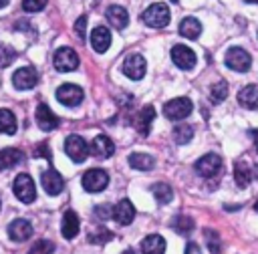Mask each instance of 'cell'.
I'll list each match as a JSON object with an SVG mask.
<instances>
[{"instance_id": "21", "label": "cell", "mask_w": 258, "mask_h": 254, "mask_svg": "<svg viewBox=\"0 0 258 254\" xmlns=\"http://www.w3.org/2000/svg\"><path fill=\"white\" fill-rule=\"evenodd\" d=\"M79 216L73 212V210H67L64 216H62V224H60V232L67 240H73L77 234H79Z\"/></svg>"}, {"instance_id": "11", "label": "cell", "mask_w": 258, "mask_h": 254, "mask_svg": "<svg viewBox=\"0 0 258 254\" xmlns=\"http://www.w3.org/2000/svg\"><path fill=\"white\" fill-rule=\"evenodd\" d=\"M171 60H173L175 67H179L183 71H189V69L196 67V52L185 44H175L171 48Z\"/></svg>"}, {"instance_id": "18", "label": "cell", "mask_w": 258, "mask_h": 254, "mask_svg": "<svg viewBox=\"0 0 258 254\" xmlns=\"http://www.w3.org/2000/svg\"><path fill=\"white\" fill-rule=\"evenodd\" d=\"M91 46L99 54L105 52L111 46V32H109V28H105V26L93 28V32H91Z\"/></svg>"}, {"instance_id": "24", "label": "cell", "mask_w": 258, "mask_h": 254, "mask_svg": "<svg viewBox=\"0 0 258 254\" xmlns=\"http://www.w3.org/2000/svg\"><path fill=\"white\" fill-rule=\"evenodd\" d=\"M22 159H24V153L16 147L0 149V169H10V167L18 165Z\"/></svg>"}, {"instance_id": "42", "label": "cell", "mask_w": 258, "mask_h": 254, "mask_svg": "<svg viewBox=\"0 0 258 254\" xmlns=\"http://www.w3.org/2000/svg\"><path fill=\"white\" fill-rule=\"evenodd\" d=\"M8 2H10V0H0V8H4V6L8 4Z\"/></svg>"}, {"instance_id": "20", "label": "cell", "mask_w": 258, "mask_h": 254, "mask_svg": "<svg viewBox=\"0 0 258 254\" xmlns=\"http://www.w3.org/2000/svg\"><path fill=\"white\" fill-rule=\"evenodd\" d=\"M105 16H107V20L113 24V28H117V30H123V28L129 24V14H127V10H125L123 6H119V4L109 6L107 12H105Z\"/></svg>"}, {"instance_id": "7", "label": "cell", "mask_w": 258, "mask_h": 254, "mask_svg": "<svg viewBox=\"0 0 258 254\" xmlns=\"http://www.w3.org/2000/svg\"><path fill=\"white\" fill-rule=\"evenodd\" d=\"M64 151H67V155H69L75 163H81V161H85L87 155H89V145H87V141H85L81 135H69V137L64 139Z\"/></svg>"}, {"instance_id": "6", "label": "cell", "mask_w": 258, "mask_h": 254, "mask_svg": "<svg viewBox=\"0 0 258 254\" xmlns=\"http://www.w3.org/2000/svg\"><path fill=\"white\" fill-rule=\"evenodd\" d=\"M12 187H14V194H16V198H18L20 202H24V204L34 202V198H36V187H34V181H32V177H30L28 173H18Z\"/></svg>"}, {"instance_id": "36", "label": "cell", "mask_w": 258, "mask_h": 254, "mask_svg": "<svg viewBox=\"0 0 258 254\" xmlns=\"http://www.w3.org/2000/svg\"><path fill=\"white\" fill-rule=\"evenodd\" d=\"M46 2L48 0H22V8L26 12H38V10H42L46 6Z\"/></svg>"}, {"instance_id": "14", "label": "cell", "mask_w": 258, "mask_h": 254, "mask_svg": "<svg viewBox=\"0 0 258 254\" xmlns=\"http://www.w3.org/2000/svg\"><path fill=\"white\" fill-rule=\"evenodd\" d=\"M8 236L14 242H24V240H28L32 236V224L28 220H24V218H16L8 226Z\"/></svg>"}, {"instance_id": "37", "label": "cell", "mask_w": 258, "mask_h": 254, "mask_svg": "<svg viewBox=\"0 0 258 254\" xmlns=\"http://www.w3.org/2000/svg\"><path fill=\"white\" fill-rule=\"evenodd\" d=\"M95 216H97L99 220H109V218L113 216V206H109V204L97 206V208H95Z\"/></svg>"}, {"instance_id": "39", "label": "cell", "mask_w": 258, "mask_h": 254, "mask_svg": "<svg viewBox=\"0 0 258 254\" xmlns=\"http://www.w3.org/2000/svg\"><path fill=\"white\" fill-rule=\"evenodd\" d=\"M14 60V50L12 48H6V46H0V65L6 67Z\"/></svg>"}, {"instance_id": "45", "label": "cell", "mask_w": 258, "mask_h": 254, "mask_svg": "<svg viewBox=\"0 0 258 254\" xmlns=\"http://www.w3.org/2000/svg\"><path fill=\"white\" fill-rule=\"evenodd\" d=\"M171 2H177V0H171Z\"/></svg>"}, {"instance_id": "29", "label": "cell", "mask_w": 258, "mask_h": 254, "mask_svg": "<svg viewBox=\"0 0 258 254\" xmlns=\"http://www.w3.org/2000/svg\"><path fill=\"white\" fill-rule=\"evenodd\" d=\"M191 137H194V127H191V125L179 123V125L173 127V141H175V143L185 145V143L191 141Z\"/></svg>"}, {"instance_id": "44", "label": "cell", "mask_w": 258, "mask_h": 254, "mask_svg": "<svg viewBox=\"0 0 258 254\" xmlns=\"http://www.w3.org/2000/svg\"><path fill=\"white\" fill-rule=\"evenodd\" d=\"M254 210H256V212H258V202H256V204H254Z\"/></svg>"}, {"instance_id": "40", "label": "cell", "mask_w": 258, "mask_h": 254, "mask_svg": "<svg viewBox=\"0 0 258 254\" xmlns=\"http://www.w3.org/2000/svg\"><path fill=\"white\" fill-rule=\"evenodd\" d=\"M34 155H36V157H46V159H50V149H48V145H46V143L38 145V147L34 149Z\"/></svg>"}, {"instance_id": "41", "label": "cell", "mask_w": 258, "mask_h": 254, "mask_svg": "<svg viewBox=\"0 0 258 254\" xmlns=\"http://www.w3.org/2000/svg\"><path fill=\"white\" fill-rule=\"evenodd\" d=\"M121 254H135V250H131V248H127V250H123Z\"/></svg>"}, {"instance_id": "43", "label": "cell", "mask_w": 258, "mask_h": 254, "mask_svg": "<svg viewBox=\"0 0 258 254\" xmlns=\"http://www.w3.org/2000/svg\"><path fill=\"white\" fill-rule=\"evenodd\" d=\"M246 2H250V4H258V0H246Z\"/></svg>"}, {"instance_id": "5", "label": "cell", "mask_w": 258, "mask_h": 254, "mask_svg": "<svg viewBox=\"0 0 258 254\" xmlns=\"http://www.w3.org/2000/svg\"><path fill=\"white\" fill-rule=\"evenodd\" d=\"M194 169H196V173L202 175V177H214V175H218L220 169H222V157H220L218 153H206V155H202V157L196 161Z\"/></svg>"}, {"instance_id": "25", "label": "cell", "mask_w": 258, "mask_h": 254, "mask_svg": "<svg viewBox=\"0 0 258 254\" xmlns=\"http://www.w3.org/2000/svg\"><path fill=\"white\" fill-rule=\"evenodd\" d=\"M179 34L185 36V38H191V40L198 38V36L202 34V24H200V20L194 18V16L183 18L181 24H179Z\"/></svg>"}, {"instance_id": "10", "label": "cell", "mask_w": 258, "mask_h": 254, "mask_svg": "<svg viewBox=\"0 0 258 254\" xmlns=\"http://www.w3.org/2000/svg\"><path fill=\"white\" fill-rule=\"evenodd\" d=\"M145 71H147V62H145V58H143L141 54L133 52V54L125 56V60H123V73H125L129 79L139 81V79L145 77Z\"/></svg>"}, {"instance_id": "23", "label": "cell", "mask_w": 258, "mask_h": 254, "mask_svg": "<svg viewBox=\"0 0 258 254\" xmlns=\"http://www.w3.org/2000/svg\"><path fill=\"white\" fill-rule=\"evenodd\" d=\"M238 103L246 109H258V85H246L238 93Z\"/></svg>"}, {"instance_id": "8", "label": "cell", "mask_w": 258, "mask_h": 254, "mask_svg": "<svg viewBox=\"0 0 258 254\" xmlns=\"http://www.w3.org/2000/svg\"><path fill=\"white\" fill-rule=\"evenodd\" d=\"M109 185V173L105 169H99V167H93L89 171H85L83 175V187L87 192H103L105 187Z\"/></svg>"}, {"instance_id": "9", "label": "cell", "mask_w": 258, "mask_h": 254, "mask_svg": "<svg viewBox=\"0 0 258 254\" xmlns=\"http://www.w3.org/2000/svg\"><path fill=\"white\" fill-rule=\"evenodd\" d=\"M83 97H85L83 89H81L79 85H73V83H64V85H60V87L56 89V99H58V103H62V105H67V107H77V105L83 101Z\"/></svg>"}, {"instance_id": "4", "label": "cell", "mask_w": 258, "mask_h": 254, "mask_svg": "<svg viewBox=\"0 0 258 254\" xmlns=\"http://www.w3.org/2000/svg\"><path fill=\"white\" fill-rule=\"evenodd\" d=\"M52 65L60 73H71L79 67V54L71 46H60L52 56Z\"/></svg>"}, {"instance_id": "1", "label": "cell", "mask_w": 258, "mask_h": 254, "mask_svg": "<svg viewBox=\"0 0 258 254\" xmlns=\"http://www.w3.org/2000/svg\"><path fill=\"white\" fill-rule=\"evenodd\" d=\"M169 18H171L169 8H167V4H163V2H155V4L147 6V8L141 12V22H143L145 26H149V28H163V26H167Z\"/></svg>"}, {"instance_id": "17", "label": "cell", "mask_w": 258, "mask_h": 254, "mask_svg": "<svg viewBox=\"0 0 258 254\" xmlns=\"http://www.w3.org/2000/svg\"><path fill=\"white\" fill-rule=\"evenodd\" d=\"M153 119H155V109H153L151 105H145V107L133 117V125H135V129H137L141 135H147L149 129H151Z\"/></svg>"}, {"instance_id": "32", "label": "cell", "mask_w": 258, "mask_h": 254, "mask_svg": "<svg viewBox=\"0 0 258 254\" xmlns=\"http://www.w3.org/2000/svg\"><path fill=\"white\" fill-rule=\"evenodd\" d=\"M228 97V83L226 81H218L210 87V99L212 103H222Z\"/></svg>"}, {"instance_id": "16", "label": "cell", "mask_w": 258, "mask_h": 254, "mask_svg": "<svg viewBox=\"0 0 258 254\" xmlns=\"http://www.w3.org/2000/svg\"><path fill=\"white\" fill-rule=\"evenodd\" d=\"M36 123H38V127H40L42 131H52V129L58 127V117L50 111L48 105L40 103V105L36 107Z\"/></svg>"}, {"instance_id": "12", "label": "cell", "mask_w": 258, "mask_h": 254, "mask_svg": "<svg viewBox=\"0 0 258 254\" xmlns=\"http://www.w3.org/2000/svg\"><path fill=\"white\" fill-rule=\"evenodd\" d=\"M36 83H38V73L32 67H22L12 75V85L20 91H28L36 87Z\"/></svg>"}, {"instance_id": "30", "label": "cell", "mask_w": 258, "mask_h": 254, "mask_svg": "<svg viewBox=\"0 0 258 254\" xmlns=\"http://www.w3.org/2000/svg\"><path fill=\"white\" fill-rule=\"evenodd\" d=\"M151 194H153V198L159 202V204H169L171 200H173V189L167 185V183H153L151 185Z\"/></svg>"}, {"instance_id": "38", "label": "cell", "mask_w": 258, "mask_h": 254, "mask_svg": "<svg viewBox=\"0 0 258 254\" xmlns=\"http://www.w3.org/2000/svg\"><path fill=\"white\" fill-rule=\"evenodd\" d=\"M75 32H77V36H79L81 40H85V36H87V16H79V18H77V22H75Z\"/></svg>"}, {"instance_id": "15", "label": "cell", "mask_w": 258, "mask_h": 254, "mask_svg": "<svg viewBox=\"0 0 258 254\" xmlns=\"http://www.w3.org/2000/svg\"><path fill=\"white\" fill-rule=\"evenodd\" d=\"M89 151H91L95 157H99V159H107V157L113 155L115 145H113V141H111L107 135H97V137L91 141Z\"/></svg>"}, {"instance_id": "34", "label": "cell", "mask_w": 258, "mask_h": 254, "mask_svg": "<svg viewBox=\"0 0 258 254\" xmlns=\"http://www.w3.org/2000/svg\"><path fill=\"white\" fill-rule=\"evenodd\" d=\"M206 240H208V248L212 254H222V242H220V236L214 232V230H206Z\"/></svg>"}, {"instance_id": "2", "label": "cell", "mask_w": 258, "mask_h": 254, "mask_svg": "<svg viewBox=\"0 0 258 254\" xmlns=\"http://www.w3.org/2000/svg\"><path fill=\"white\" fill-rule=\"evenodd\" d=\"M224 60H226V67L236 71V73H246L250 69V65H252V56L244 48H240V46L228 48Z\"/></svg>"}, {"instance_id": "3", "label": "cell", "mask_w": 258, "mask_h": 254, "mask_svg": "<svg viewBox=\"0 0 258 254\" xmlns=\"http://www.w3.org/2000/svg\"><path fill=\"white\" fill-rule=\"evenodd\" d=\"M191 109H194V105L187 97H177L163 105V115L171 121H181L191 113Z\"/></svg>"}, {"instance_id": "22", "label": "cell", "mask_w": 258, "mask_h": 254, "mask_svg": "<svg viewBox=\"0 0 258 254\" xmlns=\"http://www.w3.org/2000/svg\"><path fill=\"white\" fill-rule=\"evenodd\" d=\"M141 254H165V240L159 234L145 236L141 240Z\"/></svg>"}, {"instance_id": "28", "label": "cell", "mask_w": 258, "mask_h": 254, "mask_svg": "<svg viewBox=\"0 0 258 254\" xmlns=\"http://www.w3.org/2000/svg\"><path fill=\"white\" fill-rule=\"evenodd\" d=\"M0 133H4V135L16 133V117L8 109H0Z\"/></svg>"}, {"instance_id": "33", "label": "cell", "mask_w": 258, "mask_h": 254, "mask_svg": "<svg viewBox=\"0 0 258 254\" xmlns=\"http://www.w3.org/2000/svg\"><path fill=\"white\" fill-rule=\"evenodd\" d=\"M109 240H113V232H109L107 228H97V230H93L89 234V242L91 244H105Z\"/></svg>"}, {"instance_id": "35", "label": "cell", "mask_w": 258, "mask_h": 254, "mask_svg": "<svg viewBox=\"0 0 258 254\" xmlns=\"http://www.w3.org/2000/svg\"><path fill=\"white\" fill-rule=\"evenodd\" d=\"M52 252H54V244L50 240H38L28 250V254H52Z\"/></svg>"}, {"instance_id": "46", "label": "cell", "mask_w": 258, "mask_h": 254, "mask_svg": "<svg viewBox=\"0 0 258 254\" xmlns=\"http://www.w3.org/2000/svg\"><path fill=\"white\" fill-rule=\"evenodd\" d=\"M256 149H258V143H256Z\"/></svg>"}, {"instance_id": "27", "label": "cell", "mask_w": 258, "mask_h": 254, "mask_svg": "<svg viewBox=\"0 0 258 254\" xmlns=\"http://www.w3.org/2000/svg\"><path fill=\"white\" fill-rule=\"evenodd\" d=\"M234 179H236L238 187H246L252 181V169H250V165L246 161H236V165H234Z\"/></svg>"}, {"instance_id": "13", "label": "cell", "mask_w": 258, "mask_h": 254, "mask_svg": "<svg viewBox=\"0 0 258 254\" xmlns=\"http://www.w3.org/2000/svg\"><path fill=\"white\" fill-rule=\"evenodd\" d=\"M40 183H42V187H44V192L48 196H58L62 192V187H64V181H62L60 173L56 169H52V167H48L46 171H42Z\"/></svg>"}, {"instance_id": "31", "label": "cell", "mask_w": 258, "mask_h": 254, "mask_svg": "<svg viewBox=\"0 0 258 254\" xmlns=\"http://www.w3.org/2000/svg\"><path fill=\"white\" fill-rule=\"evenodd\" d=\"M171 228H173L177 234L187 236V234H191V230H194V220H191L189 216H175V218L171 220Z\"/></svg>"}, {"instance_id": "19", "label": "cell", "mask_w": 258, "mask_h": 254, "mask_svg": "<svg viewBox=\"0 0 258 254\" xmlns=\"http://www.w3.org/2000/svg\"><path fill=\"white\" fill-rule=\"evenodd\" d=\"M111 218H115L121 226H127V224H131L133 218H135V206H133L129 200H121V202H117V206L113 208V216H111Z\"/></svg>"}, {"instance_id": "26", "label": "cell", "mask_w": 258, "mask_h": 254, "mask_svg": "<svg viewBox=\"0 0 258 254\" xmlns=\"http://www.w3.org/2000/svg\"><path fill=\"white\" fill-rule=\"evenodd\" d=\"M129 165H131L133 169H139V171H149V169H153L155 159H153L149 153L137 151V153H131V155H129Z\"/></svg>"}]
</instances>
